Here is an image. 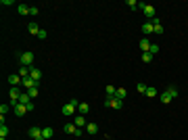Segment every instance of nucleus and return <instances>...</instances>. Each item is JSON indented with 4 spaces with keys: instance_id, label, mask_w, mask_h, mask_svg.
<instances>
[{
    "instance_id": "7",
    "label": "nucleus",
    "mask_w": 188,
    "mask_h": 140,
    "mask_svg": "<svg viewBox=\"0 0 188 140\" xmlns=\"http://www.w3.org/2000/svg\"><path fill=\"white\" fill-rule=\"evenodd\" d=\"M13 111H15V115H17V117H23V115L27 113V107L19 103V105H15V107H13Z\"/></svg>"
},
{
    "instance_id": "5",
    "label": "nucleus",
    "mask_w": 188,
    "mask_h": 140,
    "mask_svg": "<svg viewBox=\"0 0 188 140\" xmlns=\"http://www.w3.org/2000/svg\"><path fill=\"white\" fill-rule=\"evenodd\" d=\"M29 138L31 140H44V134H42V128H38V126H34V128H29Z\"/></svg>"
},
{
    "instance_id": "27",
    "label": "nucleus",
    "mask_w": 188,
    "mask_h": 140,
    "mask_svg": "<svg viewBox=\"0 0 188 140\" xmlns=\"http://www.w3.org/2000/svg\"><path fill=\"white\" fill-rule=\"evenodd\" d=\"M142 61H144V63H151V61H153V55H151V52H142Z\"/></svg>"
},
{
    "instance_id": "26",
    "label": "nucleus",
    "mask_w": 188,
    "mask_h": 140,
    "mask_svg": "<svg viewBox=\"0 0 188 140\" xmlns=\"http://www.w3.org/2000/svg\"><path fill=\"white\" fill-rule=\"evenodd\" d=\"M19 75H21V77H27V75H29V67H25V65H21V69H19Z\"/></svg>"
},
{
    "instance_id": "16",
    "label": "nucleus",
    "mask_w": 188,
    "mask_h": 140,
    "mask_svg": "<svg viewBox=\"0 0 188 140\" xmlns=\"http://www.w3.org/2000/svg\"><path fill=\"white\" fill-rule=\"evenodd\" d=\"M73 123H75L77 128H82V126H88V123H86V117H84V115H75V119H73Z\"/></svg>"
},
{
    "instance_id": "6",
    "label": "nucleus",
    "mask_w": 188,
    "mask_h": 140,
    "mask_svg": "<svg viewBox=\"0 0 188 140\" xmlns=\"http://www.w3.org/2000/svg\"><path fill=\"white\" fill-rule=\"evenodd\" d=\"M21 82H23V77H21L19 73H13V75H8V84H11V88H15V86H19Z\"/></svg>"
},
{
    "instance_id": "2",
    "label": "nucleus",
    "mask_w": 188,
    "mask_h": 140,
    "mask_svg": "<svg viewBox=\"0 0 188 140\" xmlns=\"http://www.w3.org/2000/svg\"><path fill=\"white\" fill-rule=\"evenodd\" d=\"M31 63H34V52H21L19 55V65H25V67H31Z\"/></svg>"
},
{
    "instance_id": "29",
    "label": "nucleus",
    "mask_w": 188,
    "mask_h": 140,
    "mask_svg": "<svg viewBox=\"0 0 188 140\" xmlns=\"http://www.w3.org/2000/svg\"><path fill=\"white\" fill-rule=\"evenodd\" d=\"M128 7L132 8V11H136V8H138V2H136V0H128Z\"/></svg>"
},
{
    "instance_id": "21",
    "label": "nucleus",
    "mask_w": 188,
    "mask_h": 140,
    "mask_svg": "<svg viewBox=\"0 0 188 140\" xmlns=\"http://www.w3.org/2000/svg\"><path fill=\"white\" fill-rule=\"evenodd\" d=\"M148 48H151V42L148 40H140V50L142 52H148Z\"/></svg>"
},
{
    "instance_id": "33",
    "label": "nucleus",
    "mask_w": 188,
    "mask_h": 140,
    "mask_svg": "<svg viewBox=\"0 0 188 140\" xmlns=\"http://www.w3.org/2000/svg\"><path fill=\"white\" fill-rule=\"evenodd\" d=\"M29 15L31 17H38V7H29Z\"/></svg>"
},
{
    "instance_id": "22",
    "label": "nucleus",
    "mask_w": 188,
    "mask_h": 140,
    "mask_svg": "<svg viewBox=\"0 0 188 140\" xmlns=\"http://www.w3.org/2000/svg\"><path fill=\"white\" fill-rule=\"evenodd\" d=\"M17 11H19V15H29V7H27V4H19Z\"/></svg>"
},
{
    "instance_id": "19",
    "label": "nucleus",
    "mask_w": 188,
    "mask_h": 140,
    "mask_svg": "<svg viewBox=\"0 0 188 140\" xmlns=\"http://www.w3.org/2000/svg\"><path fill=\"white\" fill-rule=\"evenodd\" d=\"M86 130H88V134H92V136H94V134H98V126H96V123H88V126H86Z\"/></svg>"
},
{
    "instance_id": "3",
    "label": "nucleus",
    "mask_w": 188,
    "mask_h": 140,
    "mask_svg": "<svg viewBox=\"0 0 188 140\" xmlns=\"http://www.w3.org/2000/svg\"><path fill=\"white\" fill-rule=\"evenodd\" d=\"M138 8H142V13H144L146 17L151 19V21L155 19V7H153V4H146V2H138Z\"/></svg>"
},
{
    "instance_id": "17",
    "label": "nucleus",
    "mask_w": 188,
    "mask_h": 140,
    "mask_svg": "<svg viewBox=\"0 0 188 140\" xmlns=\"http://www.w3.org/2000/svg\"><path fill=\"white\" fill-rule=\"evenodd\" d=\"M27 29H29V34H31V36H38V34H40V27H38V23H29Z\"/></svg>"
},
{
    "instance_id": "9",
    "label": "nucleus",
    "mask_w": 188,
    "mask_h": 140,
    "mask_svg": "<svg viewBox=\"0 0 188 140\" xmlns=\"http://www.w3.org/2000/svg\"><path fill=\"white\" fill-rule=\"evenodd\" d=\"M19 103H21V105H25V107H29L31 103H34V98L29 96L27 92H23V94H21V98H19Z\"/></svg>"
},
{
    "instance_id": "18",
    "label": "nucleus",
    "mask_w": 188,
    "mask_h": 140,
    "mask_svg": "<svg viewBox=\"0 0 188 140\" xmlns=\"http://www.w3.org/2000/svg\"><path fill=\"white\" fill-rule=\"evenodd\" d=\"M125 96H128V90H125V88H117V92H115V98H119V100H123Z\"/></svg>"
},
{
    "instance_id": "20",
    "label": "nucleus",
    "mask_w": 188,
    "mask_h": 140,
    "mask_svg": "<svg viewBox=\"0 0 188 140\" xmlns=\"http://www.w3.org/2000/svg\"><path fill=\"white\" fill-rule=\"evenodd\" d=\"M104 92H107V98H111V96H115L117 88H115V86H107V88H104Z\"/></svg>"
},
{
    "instance_id": "15",
    "label": "nucleus",
    "mask_w": 188,
    "mask_h": 140,
    "mask_svg": "<svg viewBox=\"0 0 188 140\" xmlns=\"http://www.w3.org/2000/svg\"><path fill=\"white\" fill-rule=\"evenodd\" d=\"M42 134H44V140H50L55 136V130L52 128H42Z\"/></svg>"
},
{
    "instance_id": "10",
    "label": "nucleus",
    "mask_w": 188,
    "mask_h": 140,
    "mask_svg": "<svg viewBox=\"0 0 188 140\" xmlns=\"http://www.w3.org/2000/svg\"><path fill=\"white\" fill-rule=\"evenodd\" d=\"M88 111H90L88 103H80V105H77V115H84V117H86V115H88Z\"/></svg>"
},
{
    "instance_id": "14",
    "label": "nucleus",
    "mask_w": 188,
    "mask_h": 140,
    "mask_svg": "<svg viewBox=\"0 0 188 140\" xmlns=\"http://www.w3.org/2000/svg\"><path fill=\"white\" fill-rule=\"evenodd\" d=\"M155 31V25H153V21H148V23H144V25H142V34H153Z\"/></svg>"
},
{
    "instance_id": "31",
    "label": "nucleus",
    "mask_w": 188,
    "mask_h": 140,
    "mask_svg": "<svg viewBox=\"0 0 188 140\" xmlns=\"http://www.w3.org/2000/svg\"><path fill=\"white\" fill-rule=\"evenodd\" d=\"M167 92H169V94H171V96H178V88H174V86H169V88H167Z\"/></svg>"
},
{
    "instance_id": "11",
    "label": "nucleus",
    "mask_w": 188,
    "mask_h": 140,
    "mask_svg": "<svg viewBox=\"0 0 188 140\" xmlns=\"http://www.w3.org/2000/svg\"><path fill=\"white\" fill-rule=\"evenodd\" d=\"M29 75L34 77L36 82H40V77H42V71L38 69V67H29Z\"/></svg>"
},
{
    "instance_id": "25",
    "label": "nucleus",
    "mask_w": 188,
    "mask_h": 140,
    "mask_svg": "<svg viewBox=\"0 0 188 140\" xmlns=\"http://www.w3.org/2000/svg\"><path fill=\"white\" fill-rule=\"evenodd\" d=\"M144 94H146V96H148V98H155V96H157V90L148 86V88H146V92H144Z\"/></svg>"
},
{
    "instance_id": "32",
    "label": "nucleus",
    "mask_w": 188,
    "mask_h": 140,
    "mask_svg": "<svg viewBox=\"0 0 188 140\" xmlns=\"http://www.w3.org/2000/svg\"><path fill=\"white\" fill-rule=\"evenodd\" d=\"M8 109H11L8 105H0V115H7V113H8Z\"/></svg>"
},
{
    "instance_id": "8",
    "label": "nucleus",
    "mask_w": 188,
    "mask_h": 140,
    "mask_svg": "<svg viewBox=\"0 0 188 140\" xmlns=\"http://www.w3.org/2000/svg\"><path fill=\"white\" fill-rule=\"evenodd\" d=\"M159 100H161V103H163V105H169V103H171V100H174V96H171V94H169V92H161V94H159Z\"/></svg>"
},
{
    "instance_id": "13",
    "label": "nucleus",
    "mask_w": 188,
    "mask_h": 140,
    "mask_svg": "<svg viewBox=\"0 0 188 140\" xmlns=\"http://www.w3.org/2000/svg\"><path fill=\"white\" fill-rule=\"evenodd\" d=\"M63 132H65V134H75L77 132V126H75V123H65V126H63Z\"/></svg>"
},
{
    "instance_id": "12",
    "label": "nucleus",
    "mask_w": 188,
    "mask_h": 140,
    "mask_svg": "<svg viewBox=\"0 0 188 140\" xmlns=\"http://www.w3.org/2000/svg\"><path fill=\"white\" fill-rule=\"evenodd\" d=\"M153 25H155V34H163V31H165V27H163V25H161V21H159V19H157V17H155V19H153Z\"/></svg>"
},
{
    "instance_id": "23",
    "label": "nucleus",
    "mask_w": 188,
    "mask_h": 140,
    "mask_svg": "<svg viewBox=\"0 0 188 140\" xmlns=\"http://www.w3.org/2000/svg\"><path fill=\"white\" fill-rule=\"evenodd\" d=\"M38 90H40V84H38V86H34V88H29V90H27V94H29L31 98H36V96H38Z\"/></svg>"
},
{
    "instance_id": "1",
    "label": "nucleus",
    "mask_w": 188,
    "mask_h": 140,
    "mask_svg": "<svg viewBox=\"0 0 188 140\" xmlns=\"http://www.w3.org/2000/svg\"><path fill=\"white\" fill-rule=\"evenodd\" d=\"M77 105H80V103H77L75 98H71V103H67V105H63L61 113L65 115V117H69V115H73V113L77 111Z\"/></svg>"
},
{
    "instance_id": "34",
    "label": "nucleus",
    "mask_w": 188,
    "mask_h": 140,
    "mask_svg": "<svg viewBox=\"0 0 188 140\" xmlns=\"http://www.w3.org/2000/svg\"><path fill=\"white\" fill-rule=\"evenodd\" d=\"M46 36H48V34H46V31H44V29H40V34H38V38H40V40H44V38H46Z\"/></svg>"
},
{
    "instance_id": "30",
    "label": "nucleus",
    "mask_w": 188,
    "mask_h": 140,
    "mask_svg": "<svg viewBox=\"0 0 188 140\" xmlns=\"http://www.w3.org/2000/svg\"><path fill=\"white\" fill-rule=\"evenodd\" d=\"M136 88H138V92H142V94H144L148 86H146V84H142V82H138V86H136Z\"/></svg>"
},
{
    "instance_id": "4",
    "label": "nucleus",
    "mask_w": 188,
    "mask_h": 140,
    "mask_svg": "<svg viewBox=\"0 0 188 140\" xmlns=\"http://www.w3.org/2000/svg\"><path fill=\"white\" fill-rule=\"evenodd\" d=\"M104 107H111V109H115V111H117V109H121V107H123V100H119V98L111 96V98H107V100H104Z\"/></svg>"
},
{
    "instance_id": "24",
    "label": "nucleus",
    "mask_w": 188,
    "mask_h": 140,
    "mask_svg": "<svg viewBox=\"0 0 188 140\" xmlns=\"http://www.w3.org/2000/svg\"><path fill=\"white\" fill-rule=\"evenodd\" d=\"M8 136V128L4 123H0V138H7Z\"/></svg>"
},
{
    "instance_id": "28",
    "label": "nucleus",
    "mask_w": 188,
    "mask_h": 140,
    "mask_svg": "<svg viewBox=\"0 0 188 140\" xmlns=\"http://www.w3.org/2000/svg\"><path fill=\"white\" fill-rule=\"evenodd\" d=\"M148 52H151V55H157V52H159V46H157V44H151V48H148Z\"/></svg>"
}]
</instances>
